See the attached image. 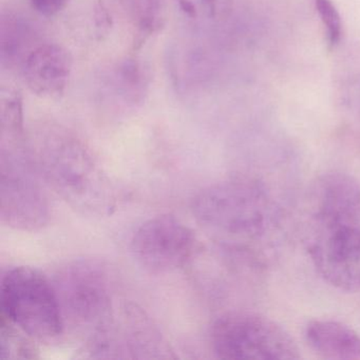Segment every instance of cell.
Here are the masks:
<instances>
[{"instance_id":"3957f363","label":"cell","mask_w":360,"mask_h":360,"mask_svg":"<svg viewBox=\"0 0 360 360\" xmlns=\"http://www.w3.org/2000/svg\"><path fill=\"white\" fill-rule=\"evenodd\" d=\"M39 174L34 155L25 144L24 131H1L0 210L8 226L37 231L49 221V204Z\"/></svg>"},{"instance_id":"2e32d148","label":"cell","mask_w":360,"mask_h":360,"mask_svg":"<svg viewBox=\"0 0 360 360\" xmlns=\"http://www.w3.org/2000/svg\"><path fill=\"white\" fill-rule=\"evenodd\" d=\"M69 0H31L35 11L46 18H53L68 5Z\"/></svg>"},{"instance_id":"9a60e30c","label":"cell","mask_w":360,"mask_h":360,"mask_svg":"<svg viewBox=\"0 0 360 360\" xmlns=\"http://www.w3.org/2000/svg\"><path fill=\"white\" fill-rule=\"evenodd\" d=\"M180 7L189 16H197L200 11L208 15H214L216 12L217 0H179Z\"/></svg>"},{"instance_id":"30bf717a","label":"cell","mask_w":360,"mask_h":360,"mask_svg":"<svg viewBox=\"0 0 360 360\" xmlns=\"http://www.w3.org/2000/svg\"><path fill=\"white\" fill-rule=\"evenodd\" d=\"M315 227L357 225L360 216V183L343 172H328L317 179L309 197Z\"/></svg>"},{"instance_id":"7c38bea8","label":"cell","mask_w":360,"mask_h":360,"mask_svg":"<svg viewBox=\"0 0 360 360\" xmlns=\"http://www.w3.org/2000/svg\"><path fill=\"white\" fill-rule=\"evenodd\" d=\"M305 340L323 359L360 360V335L334 320H314L305 328Z\"/></svg>"},{"instance_id":"ba28073f","label":"cell","mask_w":360,"mask_h":360,"mask_svg":"<svg viewBox=\"0 0 360 360\" xmlns=\"http://www.w3.org/2000/svg\"><path fill=\"white\" fill-rule=\"evenodd\" d=\"M198 248L195 233L172 214L146 221L134 233V258L151 273H168L184 266Z\"/></svg>"},{"instance_id":"277c9868","label":"cell","mask_w":360,"mask_h":360,"mask_svg":"<svg viewBox=\"0 0 360 360\" xmlns=\"http://www.w3.org/2000/svg\"><path fill=\"white\" fill-rule=\"evenodd\" d=\"M1 315L31 338L51 342L62 336L65 321L53 283L29 266L8 269L0 288Z\"/></svg>"},{"instance_id":"6da1fadb","label":"cell","mask_w":360,"mask_h":360,"mask_svg":"<svg viewBox=\"0 0 360 360\" xmlns=\"http://www.w3.org/2000/svg\"><path fill=\"white\" fill-rule=\"evenodd\" d=\"M200 225L227 248L248 255L269 237L279 220L277 207L263 183L236 176L202 189L193 201Z\"/></svg>"},{"instance_id":"52a82bcc","label":"cell","mask_w":360,"mask_h":360,"mask_svg":"<svg viewBox=\"0 0 360 360\" xmlns=\"http://www.w3.org/2000/svg\"><path fill=\"white\" fill-rule=\"evenodd\" d=\"M88 349L102 358L174 357L151 320L131 303L115 305L106 321L88 337Z\"/></svg>"},{"instance_id":"5b68a950","label":"cell","mask_w":360,"mask_h":360,"mask_svg":"<svg viewBox=\"0 0 360 360\" xmlns=\"http://www.w3.org/2000/svg\"><path fill=\"white\" fill-rule=\"evenodd\" d=\"M65 326L90 337L115 309L108 269L92 259H79L58 269L53 282Z\"/></svg>"},{"instance_id":"4fadbf2b","label":"cell","mask_w":360,"mask_h":360,"mask_svg":"<svg viewBox=\"0 0 360 360\" xmlns=\"http://www.w3.org/2000/svg\"><path fill=\"white\" fill-rule=\"evenodd\" d=\"M20 328L1 315L0 328V353L3 359L34 357V349L29 341L20 334Z\"/></svg>"},{"instance_id":"5bb4252c","label":"cell","mask_w":360,"mask_h":360,"mask_svg":"<svg viewBox=\"0 0 360 360\" xmlns=\"http://www.w3.org/2000/svg\"><path fill=\"white\" fill-rule=\"evenodd\" d=\"M316 9L326 28L328 43L330 47H335L341 39L340 15L332 0H316Z\"/></svg>"},{"instance_id":"9c48e42d","label":"cell","mask_w":360,"mask_h":360,"mask_svg":"<svg viewBox=\"0 0 360 360\" xmlns=\"http://www.w3.org/2000/svg\"><path fill=\"white\" fill-rule=\"evenodd\" d=\"M307 250L324 281L339 290L360 292V227H315Z\"/></svg>"},{"instance_id":"7a4b0ae2","label":"cell","mask_w":360,"mask_h":360,"mask_svg":"<svg viewBox=\"0 0 360 360\" xmlns=\"http://www.w3.org/2000/svg\"><path fill=\"white\" fill-rule=\"evenodd\" d=\"M35 161L51 188L77 212L106 216L122 193L83 142L66 130L51 128L37 138Z\"/></svg>"},{"instance_id":"8992f818","label":"cell","mask_w":360,"mask_h":360,"mask_svg":"<svg viewBox=\"0 0 360 360\" xmlns=\"http://www.w3.org/2000/svg\"><path fill=\"white\" fill-rule=\"evenodd\" d=\"M212 349L222 359L290 360L301 357L300 349L281 326L250 311L223 314L212 324Z\"/></svg>"},{"instance_id":"8fae6325","label":"cell","mask_w":360,"mask_h":360,"mask_svg":"<svg viewBox=\"0 0 360 360\" xmlns=\"http://www.w3.org/2000/svg\"><path fill=\"white\" fill-rule=\"evenodd\" d=\"M72 70V58L62 46L44 44L33 49L22 63L29 89L45 98L64 96Z\"/></svg>"}]
</instances>
